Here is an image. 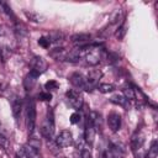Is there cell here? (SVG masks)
<instances>
[{
  "mask_svg": "<svg viewBox=\"0 0 158 158\" xmlns=\"http://www.w3.org/2000/svg\"><path fill=\"white\" fill-rule=\"evenodd\" d=\"M69 121H70V123H78L79 121H80V115H79V112H73L72 115H70V118H69Z\"/></svg>",
  "mask_w": 158,
  "mask_h": 158,
  "instance_id": "cell-22",
  "label": "cell"
},
{
  "mask_svg": "<svg viewBox=\"0 0 158 158\" xmlns=\"http://www.w3.org/2000/svg\"><path fill=\"white\" fill-rule=\"evenodd\" d=\"M25 15H26V17L30 20V21H32V22H41L42 21V16L41 15H38V14H36V12H25Z\"/></svg>",
  "mask_w": 158,
  "mask_h": 158,
  "instance_id": "cell-19",
  "label": "cell"
},
{
  "mask_svg": "<svg viewBox=\"0 0 158 158\" xmlns=\"http://www.w3.org/2000/svg\"><path fill=\"white\" fill-rule=\"evenodd\" d=\"M143 142H144V138H143V135L142 133H136L133 135L132 139H131V146H132V149L136 151V149H141L142 146H143Z\"/></svg>",
  "mask_w": 158,
  "mask_h": 158,
  "instance_id": "cell-12",
  "label": "cell"
},
{
  "mask_svg": "<svg viewBox=\"0 0 158 158\" xmlns=\"http://www.w3.org/2000/svg\"><path fill=\"white\" fill-rule=\"evenodd\" d=\"M110 100H111V102H114L116 105H120L122 107H127L128 106V100L123 95H114Z\"/></svg>",
  "mask_w": 158,
  "mask_h": 158,
  "instance_id": "cell-15",
  "label": "cell"
},
{
  "mask_svg": "<svg viewBox=\"0 0 158 158\" xmlns=\"http://www.w3.org/2000/svg\"><path fill=\"white\" fill-rule=\"evenodd\" d=\"M80 158H93L91 152L89 149H83L81 153H80Z\"/></svg>",
  "mask_w": 158,
  "mask_h": 158,
  "instance_id": "cell-25",
  "label": "cell"
},
{
  "mask_svg": "<svg viewBox=\"0 0 158 158\" xmlns=\"http://www.w3.org/2000/svg\"><path fill=\"white\" fill-rule=\"evenodd\" d=\"M147 158H158V146H157V141H153L148 153H147Z\"/></svg>",
  "mask_w": 158,
  "mask_h": 158,
  "instance_id": "cell-16",
  "label": "cell"
},
{
  "mask_svg": "<svg viewBox=\"0 0 158 158\" xmlns=\"http://www.w3.org/2000/svg\"><path fill=\"white\" fill-rule=\"evenodd\" d=\"M41 133L47 139H52L54 136V114H53L52 109H48V111H47L46 120L43 121V123L41 126Z\"/></svg>",
  "mask_w": 158,
  "mask_h": 158,
  "instance_id": "cell-1",
  "label": "cell"
},
{
  "mask_svg": "<svg viewBox=\"0 0 158 158\" xmlns=\"http://www.w3.org/2000/svg\"><path fill=\"white\" fill-rule=\"evenodd\" d=\"M11 106H12V115L15 117V120L19 122V118L21 117V112H22V102L20 99H14L12 102H11Z\"/></svg>",
  "mask_w": 158,
  "mask_h": 158,
  "instance_id": "cell-11",
  "label": "cell"
},
{
  "mask_svg": "<svg viewBox=\"0 0 158 158\" xmlns=\"http://www.w3.org/2000/svg\"><path fill=\"white\" fill-rule=\"evenodd\" d=\"M123 93V96L127 99V100H135L136 99V89H132V88H125L122 90Z\"/></svg>",
  "mask_w": 158,
  "mask_h": 158,
  "instance_id": "cell-18",
  "label": "cell"
},
{
  "mask_svg": "<svg viewBox=\"0 0 158 158\" xmlns=\"http://www.w3.org/2000/svg\"><path fill=\"white\" fill-rule=\"evenodd\" d=\"M65 96H67V99H68V101L73 109L79 110L83 106V95L79 90H77V89L68 90L65 93Z\"/></svg>",
  "mask_w": 158,
  "mask_h": 158,
  "instance_id": "cell-4",
  "label": "cell"
},
{
  "mask_svg": "<svg viewBox=\"0 0 158 158\" xmlns=\"http://www.w3.org/2000/svg\"><path fill=\"white\" fill-rule=\"evenodd\" d=\"M26 125L28 133L32 135L36 125V104L32 99H28L26 102Z\"/></svg>",
  "mask_w": 158,
  "mask_h": 158,
  "instance_id": "cell-2",
  "label": "cell"
},
{
  "mask_svg": "<svg viewBox=\"0 0 158 158\" xmlns=\"http://www.w3.org/2000/svg\"><path fill=\"white\" fill-rule=\"evenodd\" d=\"M98 89H99L100 93L107 94V93L114 91V90H115V86H114L112 84H109V83H102V84H100V85L98 86Z\"/></svg>",
  "mask_w": 158,
  "mask_h": 158,
  "instance_id": "cell-17",
  "label": "cell"
},
{
  "mask_svg": "<svg viewBox=\"0 0 158 158\" xmlns=\"http://www.w3.org/2000/svg\"><path fill=\"white\" fill-rule=\"evenodd\" d=\"M125 33H126V30H125V23L118 28V31L116 32V37L118 38V40H121L123 36H125Z\"/></svg>",
  "mask_w": 158,
  "mask_h": 158,
  "instance_id": "cell-24",
  "label": "cell"
},
{
  "mask_svg": "<svg viewBox=\"0 0 158 158\" xmlns=\"http://www.w3.org/2000/svg\"><path fill=\"white\" fill-rule=\"evenodd\" d=\"M102 158H114V156H112L110 152H105V153L102 154Z\"/></svg>",
  "mask_w": 158,
  "mask_h": 158,
  "instance_id": "cell-27",
  "label": "cell"
},
{
  "mask_svg": "<svg viewBox=\"0 0 158 158\" xmlns=\"http://www.w3.org/2000/svg\"><path fill=\"white\" fill-rule=\"evenodd\" d=\"M90 38H91V36L88 35V33H79V35H74V36H72V42L83 44V43L89 42Z\"/></svg>",
  "mask_w": 158,
  "mask_h": 158,
  "instance_id": "cell-14",
  "label": "cell"
},
{
  "mask_svg": "<svg viewBox=\"0 0 158 158\" xmlns=\"http://www.w3.org/2000/svg\"><path fill=\"white\" fill-rule=\"evenodd\" d=\"M38 44L41 46V47H43V48H48L49 47V44H51V38L49 37H40L38 38Z\"/></svg>",
  "mask_w": 158,
  "mask_h": 158,
  "instance_id": "cell-21",
  "label": "cell"
},
{
  "mask_svg": "<svg viewBox=\"0 0 158 158\" xmlns=\"http://www.w3.org/2000/svg\"><path fill=\"white\" fill-rule=\"evenodd\" d=\"M31 70H33L41 75L42 73H44L47 70V62L40 56L33 57L31 60Z\"/></svg>",
  "mask_w": 158,
  "mask_h": 158,
  "instance_id": "cell-6",
  "label": "cell"
},
{
  "mask_svg": "<svg viewBox=\"0 0 158 158\" xmlns=\"http://www.w3.org/2000/svg\"><path fill=\"white\" fill-rule=\"evenodd\" d=\"M38 98H40V100H42V101H51L52 95L47 91V93H41V94L38 95Z\"/></svg>",
  "mask_w": 158,
  "mask_h": 158,
  "instance_id": "cell-23",
  "label": "cell"
},
{
  "mask_svg": "<svg viewBox=\"0 0 158 158\" xmlns=\"http://www.w3.org/2000/svg\"><path fill=\"white\" fill-rule=\"evenodd\" d=\"M107 125L112 132H117L121 127V116L117 112H110L107 116Z\"/></svg>",
  "mask_w": 158,
  "mask_h": 158,
  "instance_id": "cell-7",
  "label": "cell"
},
{
  "mask_svg": "<svg viewBox=\"0 0 158 158\" xmlns=\"http://www.w3.org/2000/svg\"><path fill=\"white\" fill-rule=\"evenodd\" d=\"M85 51V60L90 65H96L101 60V49H99L98 44H93L90 47H84Z\"/></svg>",
  "mask_w": 158,
  "mask_h": 158,
  "instance_id": "cell-3",
  "label": "cell"
},
{
  "mask_svg": "<svg viewBox=\"0 0 158 158\" xmlns=\"http://www.w3.org/2000/svg\"><path fill=\"white\" fill-rule=\"evenodd\" d=\"M73 143V135L69 130H63L58 133V136L56 137V144L59 148H65L69 147Z\"/></svg>",
  "mask_w": 158,
  "mask_h": 158,
  "instance_id": "cell-5",
  "label": "cell"
},
{
  "mask_svg": "<svg viewBox=\"0 0 158 158\" xmlns=\"http://www.w3.org/2000/svg\"><path fill=\"white\" fill-rule=\"evenodd\" d=\"M59 86V84L56 81V80H48L46 84H44V88L47 89V91H52V90H57Z\"/></svg>",
  "mask_w": 158,
  "mask_h": 158,
  "instance_id": "cell-20",
  "label": "cell"
},
{
  "mask_svg": "<svg viewBox=\"0 0 158 158\" xmlns=\"http://www.w3.org/2000/svg\"><path fill=\"white\" fill-rule=\"evenodd\" d=\"M95 135H96V130L94 127V125L90 122V120L86 118V123H85V131H84V138H85V142L88 144H93L94 143V139H95Z\"/></svg>",
  "mask_w": 158,
  "mask_h": 158,
  "instance_id": "cell-8",
  "label": "cell"
},
{
  "mask_svg": "<svg viewBox=\"0 0 158 158\" xmlns=\"http://www.w3.org/2000/svg\"><path fill=\"white\" fill-rule=\"evenodd\" d=\"M16 158H28V157H27V154H26L25 149L22 148L21 151H19V152H17V154H16Z\"/></svg>",
  "mask_w": 158,
  "mask_h": 158,
  "instance_id": "cell-26",
  "label": "cell"
},
{
  "mask_svg": "<svg viewBox=\"0 0 158 158\" xmlns=\"http://www.w3.org/2000/svg\"><path fill=\"white\" fill-rule=\"evenodd\" d=\"M23 149H25V152H26V154H27L28 158H42L38 148H35V147H32L30 144H26L23 147Z\"/></svg>",
  "mask_w": 158,
  "mask_h": 158,
  "instance_id": "cell-13",
  "label": "cell"
},
{
  "mask_svg": "<svg viewBox=\"0 0 158 158\" xmlns=\"http://www.w3.org/2000/svg\"><path fill=\"white\" fill-rule=\"evenodd\" d=\"M69 81H70L72 85H74L75 88H83V89L86 88V78H85L83 74L78 73V72L70 74Z\"/></svg>",
  "mask_w": 158,
  "mask_h": 158,
  "instance_id": "cell-9",
  "label": "cell"
},
{
  "mask_svg": "<svg viewBox=\"0 0 158 158\" xmlns=\"http://www.w3.org/2000/svg\"><path fill=\"white\" fill-rule=\"evenodd\" d=\"M38 77H40V74H37V73L33 72V70H30V73L26 75L25 80H23V84H25L26 90H30V89L35 85V83H36V80H37Z\"/></svg>",
  "mask_w": 158,
  "mask_h": 158,
  "instance_id": "cell-10",
  "label": "cell"
}]
</instances>
